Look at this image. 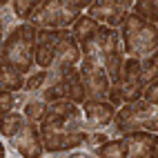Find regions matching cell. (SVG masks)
Listing matches in <instances>:
<instances>
[{
  "mask_svg": "<svg viewBox=\"0 0 158 158\" xmlns=\"http://www.w3.org/2000/svg\"><path fill=\"white\" fill-rule=\"evenodd\" d=\"M40 134L45 152L58 154L87 145L91 131L87 127L82 105L71 100H54L49 102V111L40 123Z\"/></svg>",
  "mask_w": 158,
  "mask_h": 158,
  "instance_id": "6da1fadb",
  "label": "cell"
},
{
  "mask_svg": "<svg viewBox=\"0 0 158 158\" xmlns=\"http://www.w3.org/2000/svg\"><path fill=\"white\" fill-rule=\"evenodd\" d=\"M36 43H38V29L31 23L23 20V23L14 25L5 34L0 65H7L29 76L36 67Z\"/></svg>",
  "mask_w": 158,
  "mask_h": 158,
  "instance_id": "7a4b0ae2",
  "label": "cell"
},
{
  "mask_svg": "<svg viewBox=\"0 0 158 158\" xmlns=\"http://www.w3.org/2000/svg\"><path fill=\"white\" fill-rule=\"evenodd\" d=\"M82 49V60H94L109 73L111 82L118 80L120 67L125 60V49L120 40V31L116 27L100 25L98 31L91 38H87L85 43H80Z\"/></svg>",
  "mask_w": 158,
  "mask_h": 158,
  "instance_id": "3957f363",
  "label": "cell"
},
{
  "mask_svg": "<svg viewBox=\"0 0 158 158\" xmlns=\"http://www.w3.org/2000/svg\"><path fill=\"white\" fill-rule=\"evenodd\" d=\"M118 31H120L125 56L145 58L158 49V25L138 16L136 11H129L125 16Z\"/></svg>",
  "mask_w": 158,
  "mask_h": 158,
  "instance_id": "277c9868",
  "label": "cell"
},
{
  "mask_svg": "<svg viewBox=\"0 0 158 158\" xmlns=\"http://www.w3.org/2000/svg\"><path fill=\"white\" fill-rule=\"evenodd\" d=\"M158 131V105L138 98L134 102H127L118 107L111 123V131L116 136H123L127 131Z\"/></svg>",
  "mask_w": 158,
  "mask_h": 158,
  "instance_id": "5b68a950",
  "label": "cell"
},
{
  "mask_svg": "<svg viewBox=\"0 0 158 158\" xmlns=\"http://www.w3.org/2000/svg\"><path fill=\"white\" fill-rule=\"evenodd\" d=\"M82 16V9L73 7L69 0H43L27 23L36 29H65L71 27Z\"/></svg>",
  "mask_w": 158,
  "mask_h": 158,
  "instance_id": "8992f818",
  "label": "cell"
},
{
  "mask_svg": "<svg viewBox=\"0 0 158 158\" xmlns=\"http://www.w3.org/2000/svg\"><path fill=\"white\" fill-rule=\"evenodd\" d=\"M118 78L127 80V82H136V85H140V87H147V85H152L154 80H158V49L154 54L145 56V58L125 56Z\"/></svg>",
  "mask_w": 158,
  "mask_h": 158,
  "instance_id": "52a82bcc",
  "label": "cell"
},
{
  "mask_svg": "<svg viewBox=\"0 0 158 158\" xmlns=\"http://www.w3.org/2000/svg\"><path fill=\"white\" fill-rule=\"evenodd\" d=\"M82 60V49L80 43L76 40V36L71 34V29H56V58H54V67L58 71H67L78 67Z\"/></svg>",
  "mask_w": 158,
  "mask_h": 158,
  "instance_id": "ba28073f",
  "label": "cell"
},
{
  "mask_svg": "<svg viewBox=\"0 0 158 158\" xmlns=\"http://www.w3.org/2000/svg\"><path fill=\"white\" fill-rule=\"evenodd\" d=\"M131 7H134V0H94L87 7V14L96 18L100 25L118 29L125 16L131 11Z\"/></svg>",
  "mask_w": 158,
  "mask_h": 158,
  "instance_id": "9c48e42d",
  "label": "cell"
},
{
  "mask_svg": "<svg viewBox=\"0 0 158 158\" xmlns=\"http://www.w3.org/2000/svg\"><path fill=\"white\" fill-rule=\"evenodd\" d=\"M11 145H14L16 154L25 156V158H40L45 154L43 134H40V123L27 118L25 125H23V129L11 138Z\"/></svg>",
  "mask_w": 158,
  "mask_h": 158,
  "instance_id": "30bf717a",
  "label": "cell"
},
{
  "mask_svg": "<svg viewBox=\"0 0 158 158\" xmlns=\"http://www.w3.org/2000/svg\"><path fill=\"white\" fill-rule=\"evenodd\" d=\"M80 76L87 89V98H107L109 87H111V78L98 62L94 60H80Z\"/></svg>",
  "mask_w": 158,
  "mask_h": 158,
  "instance_id": "8fae6325",
  "label": "cell"
},
{
  "mask_svg": "<svg viewBox=\"0 0 158 158\" xmlns=\"http://www.w3.org/2000/svg\"><path fill=\"white\" fill-rule=\"evenodd\" d=\"M82 111H85L89 131H100L114 123V116L118 111V107L114 102H109L107 98H87L82 102Z\"/></svg>",
  "mask_w": 158,
  "mask_h": 158,
  "instance_id": "7c38bea8",
  "label": "cell"
},
{
  "mask_svg": "<svg viewBox=\"0 0 158 158\" xmlns=\"http://www.w3.org/2000/svg\"><path fill=\"white\" fill-rule=\"evenodd\" d=\"M56 58V29H38L36 43V67L51 69Z\"/></svg>",
  "mask_w": 158,
  "mask_h": 158,
  "instance_id": "4fadbf2b",
  "label": "cell"
},
{
  "mask_svg": "<svg viewBox=\"0 0 158 158\" xmlns=\"http://www.w3.org/2000/svg\"><path fill=\"white\" fill-rule=\"evenodd\" d=\"M129 147V158H152V147L158 138V131H127L123 134Z\"/></svg>",
  "mask_w": 158,
  "mask_h": 158,
  "instance_id": "5bb4252c",
  "label": "cell"
},
{
  "mask_svg": "<svg viewBox=\"0 0 158 158\" xmlns=\"http://www.w3.org/2000/svg\"><path fill=\"white\" fill-rule=\"evenodd\" d=\"M143 94H145V87L136 85V82H127V80H120V78H118V80L111 82L109 94H107V100L114 102L116 107H123V105H127V102H134V100L143 98Z\"/></svg>",
  "mask_w": 158,
  "mask_h": 158,
  "instance_id": "9a60e30c",
  "label": "cell"
},
{
  "mask_svg": "<svg viewBox=\"0 0 158 158\" xmlns=\"http://www.w3.org/2000/svg\"><path fill=\"white\" fill-rule=\"evenodd\" d=\"M91 154L100 158H129V147L125 136H116V138H109L98 145L96 149H91Z\"/></svg>",
  "mask_w": 158,
  "mask_h": 158,
  "instance_id": "2e32d148",
  "label": "cell"
},
{
  "mask_svg": "<svg viewBox=\"0 0 158 158\" xmlns=\"http://www.w3.org/2000/svg\"><path fill=\"white\" fill-rule=\"evenodd\" d=\"M27 85V76L7 65H0V89L5 91H23Z\"/></svg>",
  "mask_w": 158,
  "mask_h": 158,
  "instance_id": "e0dca14e",
  "label": "cell"
},
{
  "mask_svg": "<svg viewBox=\"0 0 158 158\" xmlns=\"http://www.w3.org/2000/svg\"><path fill=\"white\" fill-rule=\"evenodd\" d=\"M98 27H100V23H98L96 18H91V16L85 11V14H82V16H80L69 29H71V34L76 36L78 43H85L87 38H91V36L98 31Z\"/></svg>",
  "mask_w": 158,
  "mask_h": 158,
  "instance_id": "ac0fdd59",
  "label": "cell"
},
{
  "mask_svg": "<svg viewBox=\"0 0 158 158\" xmlns=\"http://www.w3.org/2000/svg\"><path fill=\"white\" fill-rule=\"evenodd\" d=\"M25 120H27V116H25L23 111H18V109L9 111V114H2V123H0V131H2V138L11 140L14 136H16L20 129H23Z\"/></svg>",
  "mask_w": 158,
  "mask_h": 158,
  "instance_id": "d6986e66",
  "label": "cell"
},
{
  "mask_svg": "<svg viewBox=\"0 0 158 158\" xmlns=\"http://www.w3.org/2000/svg\"><path fill=\"white\" fill-rule=\"evenodd\" d=\"M47 111H49V102L43 100L40 96H36V94H34V98H27L25 107H23V114L27 116L29 120H36V123H43Z\"/></svg>",
  "mask_w": 158,
  "mask_h": 158,
  "instance_id": "ffe728a7",
  "label": "cell"
},
{
  "mask_svg": "<svg viewBox=\"0 0 158 158\" xmlns=\"http://www.w3.org/2000/svg\"><path fill=\"white\" fill-rule=\"evenodd\" d=\"M25 89L23 91H5V89H0V114H9V111H14L18 107V102L23 100L27 102L25 98Z\"/></svg>",
  "mask_w": 158,
  "mask_h": 158,
  "instance_id": "44dd1931",
  "label": "cell"
},
{
  "mask_svg": "<svg viewBox=\"0 0 158 158\" xmlns=\"http://www.w3.org/2000/svg\"><path fill=\"white\" fill-rule=\"evenodd\" d=\"M131 11L158 25V0H134Z\"/></svg>",
  "mask_w": 158,
  "mask_h": 158,
  "instance_id": "7402d4cb",
  "label": "cell"
},
{
  "mask_svg": "<svg viewBox=\"0 0 158 158\" xmlns=\"http://www.w3.org/2000/svg\"><path fill=\"white\" fill-rule=\"evenodd\" d=\"M43 2V0H11V9H14V16L20 20H29V16L34 14V9Z\"/></svg>",
  "mask_w": 158,
  "mask_h": 158,
  "instance_id": "603a6c76",
  "label": "cell"
},
{
  "mask_svg": "<svg viewBox=\"0 0 158 158\" xmlns=\"http://www.w3.org/2000/svg\"><path fill=\"white\" fill-rule=\"evenodd\" d=\"M47 76H49V69H38V71H31L27 76V85H25V91L27 94H38L40 89L45 87L47 82Z\"/></svg>",
  "mask_w": 158,
  "mask_h": 158,
  "instance_id": "cb8c5ba5",
  "label": "cell"
},
{
  "mask_svg": "<svg viewBox=\"0 0 158 158\" xmlns=\"http://www.w3.org/2000/svg\"><path fill=\"white\" fill-rule=\"evenodd\" d=\"M143 98H145V100H149V102H154V105H158V80H154L152 85H147V87H145Z\"/></svg>",
  "mask_w": 158,
  "mask_h": 158,
  "instance_id": "d4e9b609",
  "label": "cell"
},
{
  "mask_svg": "<svg viewBox=\"0 0 158 158\" xmlns=\"http://www.w3.org/2000/svg\"><path fill=\"white\" fill-rule=\"evenodd\" d=\"M152 158H158V138H156V143L152 147Z\"/></svg>",
  "mask_w": 158,
  "mask_h": 158,
  "instance_id": "484cf974",
  "label": "cell"
}]
</instances>
